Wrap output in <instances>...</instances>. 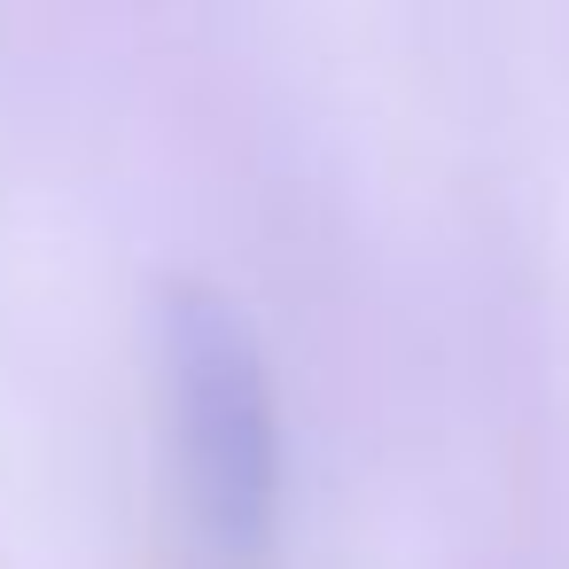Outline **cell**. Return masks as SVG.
<instances>
[{
    "label": "cell",
    "instance_id": "1",
    "mask_svg": "<svg viewBox=\"0 0 569 569\" xmlns=\"http://www.w3.org/2000/svg\"><path fill=\"white\" fill-rule=\"evenodd\" d=\"M157 382L196 515L227 546H266L281 515V406L258 328L211 281L157 289Z\"/></svg>",
    "mask_w": 569,
    "mask_h": 569
}]
</instances>
